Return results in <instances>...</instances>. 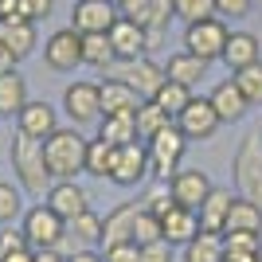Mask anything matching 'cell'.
<instances>
[{
  "mask_svg": "<svg viewBox=\"0 0 262 262\" xmlns=\"http://www.w3.org/2000/svg\"><path fill=\"white\" fill-rule=\"evenodd\" d=\"M43 164L51 180H75L78 172H86V137L75 125H59L43 141Z\"/></svg>",
  "mask_w": 262,
  "mask_h": 262,
  "instance_id": "cell-1",
  "label": "cell"
},
{
  "mask_svg": "<svg viewBox=\"0 0 262 262\" xmlns=\"http://www.w3.org/2000/svg\"><path fill=\"white\" fill-rule=\"evenodd\" d=\"M8 161H12V172H16L20 192H28V196H47V188H51L55 180H51V172H47V164H43V141H32V137L16 133L12 145H8Z\"/></svg>",
  "mask_w": 262,
  "mask_h": 262,
  "instance_id": "cell-2",
  "label": "cell"
},
{
  "mask_svg": "<svg viewBox=\"0 0 262 262\" xmlns=\"http://www.w3.org/2000/svg\"><path fill=\"white\" fill-rule=\"evenodd\" d=\"M231 172H235L239 196L262 204V133H247L239 141L235 161H231Z\"/></svg>",
  "mask_w": 262,
  "mask_h": 262,
  "instance_id": "cell-3",
  "label": "cell"
},
{
  "mask_svg": "<svg viewBox=\"0 0 262 262\" xmlns=\"http://www.w3.org/2000/svg\"><path fill=\"white\" fill-rule=\"evenodd\" d=\"M145 149H149V172L157 176V180H168L172 172H180V161H184L188 153V137L172 125H164L157 137H149L145 141Z\"/></svg>",
  "mask_w": 262,
  "mask_h": 262,
  "instance_id": "cell-4",
  "label": "cell"
},
{
  "mask_svg": "<svg viewBox=\"0 0 262 262\" xmlns=\"http://www.w3.org/2000/svg\"><path fill=\"white\" fill-rule=\"evenodd\" d=\"M20 231L28 235L32 251H51V247H59V243L67 239V223L55 215L47 204H32V208H24Z\"/></svg>",
  "mask_w": 262,
  "mask_h": 262,
  "instance_id": "cell-5",
  "label": "cell"
},
{
  "mask_svg": "<svg viewBox=\"0 0 262 262\" xmlns=\"http://www.w3.org/2000/svg\"><path fill=\"white\" fill-rule=\"evenodd\" d=\"M227 20L208 16V20H196L184 28V51L211 63V59H223V47H227Z\"/></svg>",
  "mask_w": 262,
  "mask_h": 262,
  "instance_id": "cell-6",
  "label": "cell"
},
{
  "mask_svg": "<svg viewBox=\"0 0 262 262\" xmlns=\"http://www.w3.org/2000/svg\"><path fill=\"white\" fill-rule=\"evenodd\" d=\"M149 149L145 141H129L114 149V168H110V180L118 188H141L149 180Z\"/></svg>",
  "mask_w": 262,
  "mask_h": 262,
  "instance_id": "cell-7",
  "label": "cell"
},
{
  "mask_svg": "<svg viewBox=\"0 0 262 262\" xmlns=\"http://www.w3.org/2000/svg\"><path fill=\"white\" fill-rule=\"evenodd\" d=\"M219 114H215V106H211L208 98H196L192 94V102H188L180 114H176V129L184 133L188 141H211L219 133Z\"/></svg>",
  "mask_w": 262,
  "mask_h": 262,
  "instance_id": "cell-8",
  "label": "cell"
},
{
  "mask_svg": "<svg viewBox=\"0 0 262 262\" xmlns=\"http://www.w3.org/2000/svg\"><path fill=\"white\" fill-rule=\"evenodd\" d=\"M63 114L71 118V125H90V121L102 118V98H98V82H86L78 78L63 90Z\"/></svg>",
  "mask_w": 262,
  "mask_h": 262,
  "instance_id": "cell-9",
  "label": "cell"
},
{
  "mask_svg": "<svg viewBox=\"0 0 262 262\" xmlns=\"http://www.w3.org/2000/svg\"><path fill=\"white\" fill-rule=\"evenodd\" d=\"M43 63L51 67V71H59V75L82 67V35H78L75 28H59V32H51V35H47V43H43Z\"/></svg>",
  "mask_w": 262,
  "mask_h": 262,
  "instance_id": "cell-10",
  "label": "cell"
},
{
  "mask_svg": "<svg viewBox=\"0 0 262 262\" xmlns=\"http://www.w3.org/2000/svg\"><path fill=\"white\" fill-rule=\"evenodd\" d=\"M114 20H118L114 0H75L67 28H75L78 35H106L114 28Z\"/></svg>",
  "mask_w": 262,
  "mask_h": 262,
  "instance_id": "cell-11",
  "label": "cell"
},
{
  "mask_svg": "<svg viewBox=\"0 0 262 262\" xmlns=\"http://www.w3.org/2000/svg\"><path fill=\"white\" fill-rule=\"evenodd\" d=\"M43 204L55 211V215L63 219V223H71L75 215H82V211H90V192L78 180H55L51 188H47Z\"/></svg>",
  "mask_w": 262,
  "mask_h": 262,
  "instance_id": "cell-12",
  "label": "cell"
},
{
  "mask_svg": "<svg viewBox=\"0 0 262 262\" xmlns=\"http://www.w3.org/2000/svg\"><path fill=\"white\" fill-rule=\"evenodd\" d=\"M211 176L200 172V168H180V172L168 176V192H172V200L180 204V208H192L200 211V204L211 196Z\"/></svg>",
  "mask_w": 262,
  "mask_h": 262,
  "instance_id": "cell-13",
  "label": "cell"
},
{
  "mask_svg": "<svg viewBox=\"0 0 262 262\" xmlns=\"http://www.w3.org/2000/svg\"><path fill=\"white\" fill-rule=\"evenodd\" d=\"M106 35H110V47H114V55H118V63H133V59L149 55V32H145L141 24L125 20V16H118Z\"/></svg>",
  "mask_w": 262,
  "mask_h": 262,
  "instance_id": "cell-14",
  "label": "cell"
},
{
  "mask_svg": "<svg viewBox=\"0 0 262 262\" xmlns=\"http://www.w3.org/2000/svg\"><path fill=\"white\" fill-rule=\"evenodd\" d=\"M59 129V110L51 106V102H28V106L16 114V133H24V137H32V141H47L51 133Z\"/></svg>",
  "mask_w": 262,
  "mask_h": 262,
  "instance_id": "cell-15",
  "label": "cell"
},
{
  "mask_svg": "<svg viewBox=\"0 0 262 262\" xmlns=\"http://www.w3.org/2000/svg\"><path fill=\"white\" fill-rule=\"evenodd\" d=\"M118 78H125V82L141 94V102H153L157 90H161V82H164V67L153 63L149 55H141V59H133V63H121Z\"/></svg>",
  "mask_w": 262,
  "mask_h": 262,
  "instance_id": "cell-16",
  "label": "cell"
},
{
  "mask_svg": "<svg viewBox=\"0 0 262 262\" xmlns=\"http://www.w3.org/2000/svg\"><path fill=\"white\" fill-rule=\"evenodd\" d=\"M196 235H200V211H192V208H180V204H176V208L161 219V239L168 243V247H188Z\"/></svg>",
  "mask_w": 262,
  "mask_h": 262,
  "instance_id": "cell-17",
  "label": "cell"
},
{
  "mask_svg": "<svg viewBox=\"0 0 262 262\" xmlns=\"http://www.w3.org/2000/svg\"><path fill=\"white\" fill-rule=\"evenodd\" d=\"M98 98H102V118L106 114H137V106H141V94L118 75L98 82Z\"/></svg>",
  "mask_w": 262,
  "mask_h": 262,
  "instance_id": "cell-18",
  "label": "cell"
},
{
  "mask_svg": "<svg viewBox=\"0 0 262 262\" xmlns=\"http://www.w3.org/2000/svg\"><path fill=\"white\" fill-rule=\"evenodd\" d=\"M141 204L137 200H125L102 219V247H118V243H133V219H137Z\"/></svg>",
  "mask_w": 262,
  "mask_h": 262,
  "instance_id": "cell-19",
  "label": "cell"
},
{
  "mask_svg": "<svg viewBox=\"0 0 262 262\" xmlns=\"http://www.w3.org/2000/svg\"><path fill=\"white\" fill-rule=\"evenodd\" d=\"M0 43L16 55V63L28 59V55L39 47V32H35L32 20H0Z\"/></svg>",
  "mask_w": 262,
  "mask_h": 262,
  "instance_id": "cell-20",
  "label": "cell"
},
{
  "mask_svg": "<svg viewBox=\"0 0 262 262\" xmlns=\"http://www.w3.org/2000/svg\"><path fill=\"white\" fill-rule=\"evenodd\" d=\"M223 63L231 67V75L243 71V67H251V63H262L258 35H251V32H231L227 35V47H223Z\"/></svg>",
  "mask_w": 262,
  "mask_h": 262,
  "instance_id": "cell-21",
  "label": "cell"
},
{
  "mask_svg": "<svg viewBox=\"0 0 262 262\" xmlns=\"http://www.w3.org/2000/svg\"><path fill=\"white\" fill-rule=\"evenodd\" d=\"M208 102L215 106V114H219V121H223V125H227V121H239L243 114L251 110V106H247V98L239 94V86H235V78H223V82L208 94Z\"/></svg>",
  "mask_w": 262,
  "mask_h": 262,
  "instance_id": "cell-22",
  "label": "cell"
},
{
  "mask_svg": "<svg viewBox=\"0 0 262 262\" xmlns=\"http://www.w3.org/2000/svg\"><path fill=\"white\" fill-rule=\"evenodd\" d=\"M231 200H235V196H231V188H211V196L200 204V231H208V235H223Z\"/></svg>",
  "mask_w": 262,
  "mask_h": 262,
  "instance_id": "cell-23",
  "label": "cell"
},
{
  "mask_svg": "<svg viewBox=\"0 0 262 262\" xmlns=\"http://www.w3.org/2000/svg\"><path fill=\"white\" fill-rule=\"evenodd\" d=\"M235 231H251V235H262V204L254 200L235 196L227 211V223H223V235H235Z\"/></svg>",
  "mask_w": 262,
  "mask_h": 262,
  "instance_id": "cell-24",
  "label": "cell"
},
{
  "mask_svg": "<svg viewBox=\"0 0 262 262\" xmlns=\"http://www.w3.org/2000/svg\"><path fill=\"white\" fill-rule=\"evenodd\" d=\"M204 75H208V63L196 59V55H188V51L168 55V63H164V78H172V82H180V86H188V90L196 86Z\"/></svg>",
  "mask_w": 262,
  "mask_h": 262,
  "instance_id": "cell-25",
  "label": "cell"
},
{
  "mask_svg": "<svg viewBox=\"0 0 262 262\" xmlns=\"http://www.w3.org/2000/svg\"><path fill=\"white\" fill-rule=\"evenodd\" d=\"M28 102H32V98H28V82H24L20 71L0 75V118H16Z\"/></svg>",
  "mask_w": 262,
  "mask_h": 262,
  "instance_id": "cell-26",
  "label": "cell"
},
{
  "mask_svg": "<svg viewBox=\"0 0 262 262\" xmlns=\"http://www.w3.org/2000/svg\"><path fill=\"white\" fill-rule=\"evenodd\" d=\"M98 137L106 145H129V141H141L137 137V121H133V114H106V118H98Z\"/></svg>",
  "mask_w": 262,
  "mask_h": 262,
  "instance_id": "cell-27",
  "label": "cell"
},
{
  "mask_svg": "<svg viewBox=\"0 0 262 262\" xmlns=\"http://www.w3.org/2000/svg\"><path fill=\"white\" fill-rule=\"evenodd\" d=\"M67 239H75L78 251H82V247H98L102 243V215L94 208L82 211V215H75L71 223H67Z\"/></svg>",
  "mask_w": 262,
  "mask_h": 262,
  "instance_id": "cell-28",
  "label": "cell"
},
{
  "mask_svg": "<svg viewBox=\"0 0 262 262\" xmlns=\"http://www.w3.org/2000/svg\"><path fill=\"white\" fill-rule=\"evenodd\" d=\"M227 251H223V235H208L200 231L196 239L184 247V262H223Z\"/></svg>",
  "mask_w": 262,
  "mask_h": 262,
  "instance_id": "cell-29",
  "label": "cell"
},
{
  "mask_svg": "<svg viewBox=\"0 0 262 262\" xmlns=\"http://www.w3.org/2000/svg\"><path fill=\"white\" fill-rule=\"evenodd\" d=\"M133 121H137V137H141V141L157 137L164 125H172V118H168L157 102H141V106H137V114H133Z\"/></svg>",
  "mask_w": 262,
  "mask_h": 262,
  "instance_id": "cell-30",
  "label": "cell"
},
{
  "mask_svg": "<svg viewBox=\"0 0 262 262\" xmlns=\"http://www.w3.org/2000/svg\"><path fill=\"white\" fill-rule=\"evenodd\" d=\"M114 63H118V55L110 47V35H82V67L106 71V67H114Z\"/></svg>",
  "mask_w": 262,
  "mask_h": 262,
  "instance_id": "cell-31",
  "label": "cell"
},
{
  "mask_svg": "<svg viewBox=\"0 0 262 262\" xmlns=\"http://www.w3.org/2000/svg\"><path fill=\"white\" fill-rule=\"evenodd\" d=\"M141 211H149V215H157V219H164L168 211L176 208V200H172V192H168V180H157V184H149L141 192Z\"/></svg>",
  "mask_w": 262,
  "mask_h": 262,
  "instance_id": "cell-32",
  "label": "cell"
},
{
  "mask_svg": "<svg viewBox=\"0 0 262 262\" xmlns=\"http://www.w3.org/2000/svg\"><path fill=\"white\" fill-rule=\"evenodd\" d=\"M153 102H157V106H161L164 114H168V118L176 121V114H180V110H184L188 102H192V90H188V86H180V82H172V78H164Z\"/></svg>",
  "mask_w": 262,
  "mask_h": 262,
  "instance_id": "cell-33",
  "label": "cell"
},
{
  "mask_svg": "<svg viewBox=\"0 0 262 262\" xmlns=\"http://www.w3.org/2000/svg\"><path fill=\"white\" fill-rule=\"evenodd\" d=\"M110 168H114V145H106L102 137L86 141V172L98 180H110Z\"/></svg>",
  "mask_w": 262,
  "mask_h": 262,
  "instance_id": "cell-34",
  "label": "cell"
},
{
  "mask_svg": "<svg viewBox=\"0 0 262 262\" xmlns=\"http://www.w3.org/2000/svg\"><path fill=\"white\" fill-rule=\"evenodd\" d=\"M235 86L247 98V106H262V63H251L243 71H235Z\"/></svg>",
  "mask_w": 262,
  "mask_h": 262,
  "instance_id": "cell-35",
  "label": "cell"
},
{
  "mask_svg": "<svg viewBox=\"0 0 262 262\" xmlns=\"http://www.w3.org/2000/svg\"><path fill=\"white\" fill-rule=\"evenodd\" d=\"M24 215V192L20 184H4L0 180V227H12Z\"/></svg>",
  "mask_w": 262,
  "mask_h": 262,
  "instance_id": "cell-36",
  "label": "cell"
},
{
  "mask_svg": "<svg viewBox=\"0 0 262 262\" xmlns=\"http://www.w3.org/2000/svg\"><path fill=\"white\" fill-rule=\"evenodd\" d=\"M223 251H227V254H251V258H262V235H251V231L223 235Z\"/></svg>",
  "mask_w": 262,
  "mask_h": 262,
  "instance_id": "cell-37",
  "label": "cell"
},
{
  "mask_svg": "<svg viewBox=\"0 0 262 262\" xmlns=\"http://www.w3.org/2000/svg\"><path fill=\"white\" fill-rule=\"evenodd\" d=\"M172 12H176L184 24H196V20L215 16V0H172Z\"/></svg>",
  "mask_w": 262,
  "mask_h": 262,
  "instance_id": "cell-38",
  "label": "cell"
},
{
  "mask_svg": "<svg viewBox=\"0 0 262 262\" xmlns=\"http://www.w3.org/2000/svg\"><path fill=\"white\" fill-rule=\"evenodd\" d=\"M157 239H161V219L149 215V211H137V219H133V243L145 247V243H157Z\"/></svg>",
  "mask_w": 262,
  "mask_h": 262,
  "instance_id": "cell-39",
  "label": "cell"
},
{
  "mask_svg": "<svg viewBox=\"0 0 262 262\" xmlns=\"http://www.w3.org/2000/svg\"><path fill=\"white\" fill-rule=\"evenodd\" d=\"M114 8H118V16L149 28V0H114Z\"/></svg>",
  "mask_w": 262,
  "mask_h": 262,
  "instance_id": "cell-40",
  "label": "cell"
},
{
  "mask_svg": "<svg viewBox=\"0 0 262 262\" xmlns=\"http://www.w3.org/2000/svg\"><path fill=\"white\" fill-rule=\"evenodd\" d=\"M254 0H215V16L219 20H243V16H251Z\"/></svg>",
  "mask_w": 262,
  "mask_h": 262,
  "instance_id": "cell-41",
  "label": "cell"
},
{
  "mask_svg": "<svg viewBox=\"0 0 262 262\" xmlns=\"http://www.w3.org/2000/svg\"><path fill=\"white\" fill-rule=\"evenodd\" d=\"M32 243L20 227H0V254H12V251H28Z\"/></svg>",
  "mask_w": 262,
  "mask_h": 262,
  "instance_id": "cell-42",
  "label": "cell"
},
{
  "mask_svg": "<svg viewBox=\"0 0 262 262\" xmlns=\"http://www.w3.org/2000/svg\"><path fill=\"white\" fill-rule=\"evenodd\" d=\"M102 262H141V247H137V243H118V247H106Z\"/></svg>",
  "mask_w": 262,
  "mask_h": 262,
  "instance_id": "cell-43",
  "label": "cell"
},
{
  "mask_svg": "<svg viewBox=\"0 0 262 262\" xmlns=\"http://www.w3.org/2000/svg\"><path fill=\"white\" fill-rule=\"evenodd\" d=\"M20 8H24V20L39 24V20H47V16H51L55 0H20Z\"/></svg>",
  "mask_w": 262,
  "mask_h": 262,
  "instance_id": "cell-44",
  "label": "cell"
},
{
  "mask_svg": "<svg viewBox=\"0 0 262 262\" xmlns=\"http://www.w3.org/2000/svg\"><path fill=\"white\" fill-rule=\"evenodd\" d=\"M141 262H172V247H168L164 239L145 243V247H141Z\"/></svg>",
  "mask_w": 262,
  "mask_h": 262,
  "instance_id": "cell-45",
  "label": "cell"
},
{
  "mask_svg": "<svg viewBox=\"0 0 262 262\" xmlns=\"http://www.w3.org/2000/svg\"><path fill=\"white\" fill-rule=\"evenodd\" d=\"M67 262H102V254L94 251V247H82V251H75V254H67Z\"/></svg>",
  "mask_w": 262,
  "mask_h": 262,
  "instance_id": "cell-46",
  "label": "cell"
},
{
  "mask_svg": "<svg viewBox=\"0 0 262 262\" xmlns=\"http://www.w3.org/2000/svg\"><path fill=\"white\" fill-rule=\"evenodd\" d=\"M8 71H16V55L0 43V75H8Z\"/></svg>",
  "mask_w": 262,
  "mask_h": 262,
  "instance_id": "cell-47",
  "label": "cell"
},
{
  "mask_svg": "<svg viewBox=\"0 0 262 262\" xmlns=\"http://www.w3.org/2000/svg\"><path fill=\"white\" fill-rule=\"evenodd\" d=\"M0 262H35V251H12V254H0Z\"/></svg>",
  "mask_w": 262,
  "mask_h": 262,
  "instance_id": "cell-48",
  "label": "cell"
},
{
  "mask_svg": "<svg viewBox=\"0 0 262 262\" xmlns=\"http://www.w3.org/2000/svg\"><path fill=\"white\" fill-rule=\"evenodd\" d=\"M35 262H67V258L59 254V247H51V251H35Z\"/></svg>",
  "mask_w": 262,
  "mask_h": 262,
  "instance_id": "cell-49",
  "label": "cell"
},
{
  "mask_svg": "<svg viewBox=\"0 0 262 262\" xmlns=\"http://www.w3.org/2000/svg\"><path fill=\"white\" fill-rule=\"evenodd\" d=\"M223 262H262V258H251V254H227Z\"/></svg>",
  "mask_w": 262,
  "mask_h": 262,
  "instance_id": "cell-50",
  "label": "cell"
},
{
  "mask_svg": "<svg viewBox=\"0 0 262 262\" xmlns=\"http://www.w3.org/2000/svg\"><path fill=\"white\" fill-rule=\"evenodd\" d=\"M258 4H262V0H258Z\"/></svg>",
  "mask_w": 262,
  "mask_h": 262,
  "instance_id": "cell-51",
  "label": "cell"
}]
</instances>
